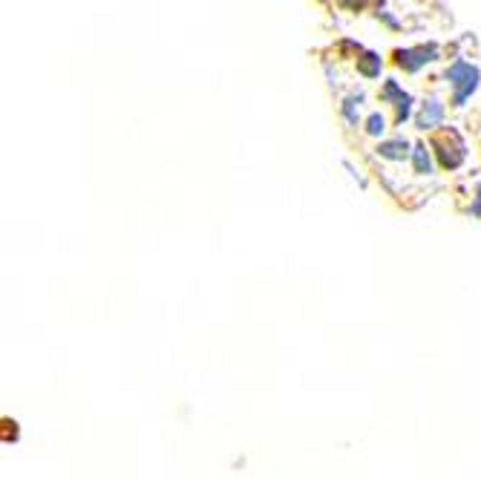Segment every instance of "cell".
<instances>
[{
    "label": "cell",
    "instance_id": "4",
    "mask_svg": "<svg viewBox=\"0 0 481 481\" xmlns=\"http://www.w3.org/2000/svg\"><path fill=\"white\" fill-rule=\"evenodd\" d=\"M369 133H375V136L383 133V118H380V115H372V118H369Z\"/></svg>",
    "mask_w": 481,
    "mask_h": 481
},
{
    "label": "cell",
    "instance_id": "1",
    "mask_svg": "<svg viewBox=\"0 0 481 481\" xmlns=\"http://www.w3.org/2000/svg\"><path fill=\"white\" fill-rule=\"evenodd\" d=\"M475 78H478V72L473 67H467V64H456L453 70H449V81H453V86H456V104H461L467 98V93L475 89Z\"/></svg>",
    "mask_w": 481,
    "mask_h": 481
},
{
    "label": "cell",
    "instance_id": "3",
    "mask_svg": "<svg viewBox=\"0 0 481 481\" xmlns=\"http://www.w3.org/2000/svg\"><path fill=\"white\" fill-rule=\"evenodd\" d=\"M401 147L406 150V144H404V141H389V144H383L380 150H383V156H392V159H398V156H404V153H401Z\"/></svg>",
    "mask_w": 481,
    "mask_h": 481
},
{
    "label": "cell",
    "instance_id": "2",
    "mask_svg": "<svg viewBox=\"0 0 481 481\" xmlns=\"http://www.w3.org/2000/svg\"><path fill=\"white\" fill-rule=\"evenodd\" d=\"M415 167H418V173L430 170V156H427L424 147H415Z\"/></svg>",
    "mask_w": 481,
    "mask_h": 481
}]
</instances>
